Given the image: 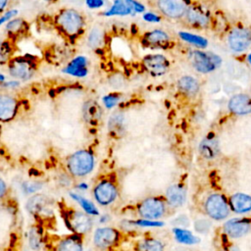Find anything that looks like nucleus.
Returning a JSON list of instances; mask_svg holds the SVG:
<instances>
[{"label":"nucleus","instance_id":"1","mask_svg":"<svg viewBox=\"0 0 251 251\" xmlns=\"http://www.w3.org/2000/svg\"><path fill=\"white\" fill-rule=\"evenodd\" d=\"M94 166V158L92 154L86 150H79L67 159V169L69 173L75 177L88 175Z\"/></svg>","mask_w":251,"mask_h":251},{"label":"nucleus","instance_id":"2","mask_svg":"<svg viewBox=\"0 0 251 251\" xmlns=\"http://www.w3.org/2000/svg\"><path fill=\"white\" fill-rule=\"evenodd\" d=\"M56 23L65 34L73 37L77 35L81 30L83 19L77 11L74 9H66L57 16Z\"/></svg>","mask_w":251,"mask_h":251},{"label":"nucleus","instance_id":"3","mask_svg":"<svg viewBox=\"0 0 251 251\" xmlns=\"http://www.w3.org/2000/svg\"><path fill=\"white\" fill-rule=\"evenodd\" d=\"M190 62L193 68L203 74L211 73L221 65V58L212 53H205L199 50L190 52Z\"/></svg>","mask_w":251,"mask_h":251},{"label":"nucleus","instance_id":"4","mask_svg":"<svg viewBox=\"0 0 251 251\" xmlns=\"http://www.w3.org/2000/svg\"><path fill=\"white\" fill-rule=\"evenodd\" d=\"M64 219L71 230L75 234H84L91 228L92 222L87 213L75 210H67L64 212Z\"/></svg>","mask_w":251,"mask_h":251},{"label":"nucleus","instance_id":"5","mask_svg":"<svg viewBox=\"0 0 251 251\" xmlns=\"http://www.w3.org/2000/svg\"><path fill=\"white\" fill-rule=\"evenodd\" d=\"M227 44L234 52H243L251 45V31L245 27L233 28L227 36Z\"/></svg>","mask_w":251,"mask_h":251},{"label":"nucleus","instance_id":"6","mask_svg":"<svg viewBox=\"0 0 251 251\" xmlns=\"http://www.w3.org/2000/svg\"><path fill=\"white\" fill-rule=\"evenodd\" d=\"M206 213L215 220H223L227 217L229 207L224 196L221 194H212L205 203Z\"/></svg>","mask_w":251,"mask_h":251},{"label":"nucleus","instance_id":"7","mask_svg":"<svg viewBox=\"0 0 251 251\" xmlns=\"http://www.w3.org/2000/svg\"><path fill=\"white\" fill-rule=\"evenodd\" d=\"M27 210L34 217L45 219L53 215L52 203L50 199L43 194H36L32 196L26 204Z\"/></svg>","mask_w":251,"mask_h":251},{"label":"nucleus","instance_id":"8","mask_svg":"<svg viewBox=\"0 0 251 251\" xmlns=\"http://www.w3.org/2000/svg\"><path fill=\"white\" fill-rule=\"evenodd\" d=\"M145 70L153 76H160L167 73L170 67L169 60L161 54H150L143 58Z\"/></svg>","mask_w":251,"mask_h":251},{"label":"nucleus","instance_id":"9","mask_svg":"<svg viewBox=\"0 0 251 251\" xmlns=\"http://www.w3.org/2000/svg\"><path fill=\"white\" fill-rule=\"evenodd\" d=\"M141 217L146 220H156L163 217L165 213V205L158 198H147L141 202L138 207Z\"/></svg>","mask_w":251,"mask_h":251},{"label":"nucleus","instance_id":"10","mask_svg":"<svg viewBox=\"0 0 251 251\" xmlns=\"http://www.w3.org/2000/svg\"><path fill=\"white\" fill-rule=\"evenodd\" d=\"M158 7L165 16L172 19L182 17L187 10L184 0H158Z\"/></svg>","mask_w":251,"mask_h":251},{"label":"nucleus","instance_id":"11","mask_svg":"<svg viewBox=\"0 0 251 251\" xmlns=\"http://www.w3.org/2000/svg\"><path fill=\"white\" fill-rule=\"evenodd\" d=\"M117 196V188L111 181L104 180L99 182L94 188V197L101 205L112 203Z\"/></svg>","mask_w":251,"mask_h":251},{"label":"nucleus","instance_id":"12","mask_svg":"<svg viewBox=\"0 0 251 251\" xmlns=\"http://www.w3.org/2000/svg\"><path fill=\"white\" fill-rule=\"evenodd\" d=\"M19 108L17 99L8 94H0V122H9L15 118Z\"/></svg>","mask_w":251,"mask_h":251},{"label":"nucleus","instance_id":"13","mask_svg":"<svg viewBox=\"0 0 251 251\" xmlns=\"http://www.w3.org/2000/svg\"><path fill=\"white\" fill-rule=\"evenodd\" d=\"M118 231L111 227H101L96 229L93 237L95 246L99 248H108L113 246L118 240Z\"/></svg>","mask_w":251,"mask_h":251},{"label":"nucleus","instance_id":"14","mask_svg":"<svg viewBox=\"0 0 251 251\" xmlns=\"http://www.w3.org/2000/svg\"><path fill=\"white\" fill-rule=\"evenodd\" d=\"M9 69L12 76L21 78V79L29 78L33 73V66L31 62L23 58H18L13 60L10 63Z\"/></svg>","mask_w":251,"mask_h":251},{"label":"nucleus","instance_id":"15","mask_svg":"<svg viewBox=\"0 0 251 251\" xmlns=\"http://www.w3.org/2000/svg\"><path fill=\"white\" fill-rule=\"evenodd\" d=\"M251 228V224L246 220L233 219L226 222L224 225V231L233 238L241 237L245 235Z\"/></svg>","mask_w":251,"mask_h":251},{"label":"nucleus","instance_id":"16","mask_svg":"<svg viewBox=\"0 0 251 251\" xmlns=\"http://www.w3.org/2000/svg\"><path fill=\"white\" fill-rule=\"evenodd\" d=\"M228 109L235 115L251 113V97L246 94H236L228 101Z\"/></svg>","mask_w":251,"mask_h":251},{"label":"nucleus","instance_id":"17","mask_svg":"<svg viewBox=\"0 0 251 251\" xmlns=\"http://www.w3.org/2000/svg\"><path fill=\"white\" fill-rule=\"evenodd\" d=\"M82 115L86 123L90 125H97L102 117V109L97 102L89 100L83 105Z\"/></svg>","mask_w":251,"mask_h":251},{"label":"nucleus","instance_id":"18","mask_svg":"<svg viewBox=\"0 0 251 251\" xmlns=\"http://www.w3.org/2000/svg\"><path fill=\"white\" fill-rule=\"evenodd\" d=\"M144 43L151 47H164L170 41V36L161 29H154L144 35Z\"/></svg>","mask_w":251,"mask_h":251},{"label":"nucleus","instance_id":"19","mask_svg":"<svg viewBox=\"0 0 251 251\" xmlns=\"http://www.w3.org/2000/svg\"><path fill=\"white\" fill-rule=\"evenodd\" d=\"M199 150L202 156H204L207 159H212L215 158L220 151L219 148V142L216 136H207L205 137L199 146Z\"/></svg>","mask_w":251,"mask_h":251},{"label":"nucleus","instance_id":"20","mask_svg":"<svg viewBox=\"0 0 251 251\" xmlns=\"http://www.w3.org/2000/svg\"><path fill=\"white\" fill-rule=\"evenodd\" d=\"M231 209L236 213H246L251 210V197L243 193H235L229 199Z\"/></svg>","mask_w":251,"mask_h":251},{"label":"nucleus","instance_id":"21","mask_svg":"<svg viewBox=\"0 0 251 251\" xmlns=\"http://www.w3.org/2000/svg\"><path fill=\"white\" fill-rule=\"evenodd\" d=\"M166 199L173 207H178L185 201V190L182 186L174 184L167 189Z\"/></svg>","mask_w":251,"mask_h":251},{"label":"nucleus","instance_id":"22","mask_svg":"<svg viewBox=\"0 0 251 251\" xmlns=\"http://www.w3.org/2000/svg\"><path fill=\"white\" fill-rule=\"evenodd\" d=\"M187 21L195 25V26H199V27H205L209 25V18L208 16L203 13L201 10L195 8V7H191V8H187L185 14Z\"/></svg>","mask_w":251,"mask_h":251},{"label":"nucleus","instance_id":"23","mask_svg":"<svg viewBox=\"0 0 251 251\" xmlns=\"http://www.w3.org/2000/svg\"><path fill=\"white\" fill-rule=\"evenodd\" d=\"M58 251H82L80 235L75 233L63 238L58 244Z\"/></svg>","mask_w":251,"mask_h":251},{"label":"nucleus","instance_id":"24","mask_svg":"<svg viewBox=\"0 0 251 251\" xmlns=\"http://www.w3.org/2000/svg\"><path fill=\"white\" fill-rule=\"evenodd\" d=\"M177 86L181 92L187 95L196 94L200 88V85L197 79L190 75L181 76L177 81Z\"/></svg>","mask_w":251,"mask_h":251},{"label":"nucleus","instance_id":"25","mask_svg":"<svg viewBox=\"0 0 251 251\" xmlns=\"http://www.w3.org/2000/svg\"><path fill=\"white\" fill-rule=\"evenodd\" d=\"M86 60L83 57H77L66 68L65 72L75 76H83L86 75Z\"/></svg>","mask_w":251,"mask_h":251},{"label":"nucleus","instance_id":"26","mask_svg":"<svg viewBox=\"0 0 251 251\" xmlns=\"http://www.w3.org/2000/svg\"><path fill=\"white\" fill-rule=\"evenodd\" d=\"M125 118L122 113H115L109 120V130L115 134L120 135L125 130Z\"/></svg>","mask_w":251,"mask_h":251},{"label":"nucleus","instance_id":"27","mask_svg":"<svg viewBox=\"0 0 251 251\" xmlns=\"http://www.w3.org/2000/svg\"><path fill=\"white\" fill-rule=\"evenodd\" d=\"M175 237L178 242L184 243V244H195L199 242V238L193 235L190 231L181 229V228H175L174 229Z\"/></svg>","mask_w":251,"mask_h":251},{"label":"nucleus","instance_id":"28","mask_svg":"<svg viewBox=\"0 0 251 251\" xmlns=\"http://www.w3.org/2000/svg\"><path fill=\"white\" fill-rule=\"evenodd\" d=\"M179 36L182 40H184L192 45L198 46L200 48H205L208 45V41L204 37L196 35V34H191L188 32L181 31V32H179Z\"/></svg>","mask_w":251,"mask_h":251},{"label":"nucleus","instance_id":"29","mask_svg":"<svg viewBox=\"0 0 251 251\" xmlns=\"http://www.w3.org/2000/svg\"><path fill=\"white\" fill-rule=\"evenodd\" d=\"M138 251H163V245L155 239H146L138 244Z\"/></svg>","mask_w":251,"mask_h":251},{"label":"nucleus","instance_id":"30","mask_svg":"<svg viewBox=\"0 0 251 251\" xmlns=\"http://www.w3.org/2000/svg\"><path fill=\"white\" fill-rule=\"evenodd\" d=\"M103 41V31L99 27L91 29L88 35V45L91 48H98Z\"/></svg>","mask_w":251,"mask_h":251},{"label":"nucleus","instance_id":"31","mask_svg":"<svg viewBox=\"0 0 251 251\" xmlns=\"http://www.w3.org/2000/svg\"><path fill=\"white\" fill-rule=\"evenodd\" d=\"M71 196L75 201H77L79 203V205L83 208L85 213H87L89 215H98V211L92 202H90L89 200H87L79 195H76V194H71Z\"/></svg>","mask_w":251,"mask_h":251},{"label":"nucleus","instance_id":"32","mask_svg":"<svg viewBox=\"0 0 251 251\" xmlns=\"http://www.w3.org/2000/svg\"><path fill=\"white\" fill-rule=\"evenodd\" d=\"M130 12V9L127 7V5L123 0H116L114 6L109 10L106 15L113 16V15H126Z\"/></svg>","mask_w":251,"mask_h":251},{"label":"nucleus","instance_id":"33","mask_svg":"<svg viewBox=\"0 0 251 251\" xmlns=\"http://www.w3.org/2000/svg\"><path fill=\"white\" fill-rule=\"evenodd\" d=\"M25 22L22 19H16L7 24V29L11 33H18L24 29Z\"/></svg>","mask_w":251,"mask_h":251},{"label":"nucleus","instance_id":"34","mask_svg":"<svg viewBox=\"0 0 251 251\" xmlns=\"http://www.w3.org/2000/svg\"><path fill=\"white\" fill-rule=\"evenodd\" d=\"M10 49L6 43L0 42V64H4L8 61Z\"/></svg>","mask_w":251,"mask_h":251},{"label":"nucleus","instance_id":"35","mask_svg":"<svg viewBox=\"0 0 251 251\" xmlns=\"http://www.w3.org/2000/svg\"><path fill=\"white\" fill-rule=\"evenodd\" d=\"M119 99L120 98H119L118 95H116V94H109V95L104 97L103 101H104V104L106 105L107 108H112V107H114L118 103Z\"/></svg>","mask_w":251,"mask_h":251},{"label":"nucleus","instance_id":"36","mask_svg":"<svg viewBox=\"0 0 251 251\" xmlns=\"http://www.w3.org/2000/svg\"><path fill=\"white\" fill-rule=\"evenodd\" d=\"M209 224H210L209 222L204 221V220L198 221V222H196V224H195V228H196L198 231H201V232L206 231V230L209 228V226H210Z\"/></svg>","mask_w":251,"mask_h":251},{"label":"nucleus","instance_id":"37","mask_svg":"<svg viewBox=\"0 0 251 251\" xmlns=\"http://www.w3.org/2000/svg\"><path fill=\"white\" fill-rule=\"evenodd\" d=\"M126 4H127V7L131 10V9H134L135 11L137 12H142L144 10L143 6L140 5L139 3H137L136 1L134 0H126Z\"/></svg>","mask_w":251,"mask_h":251},{"label":"nucleus","instance_id":"38","mask_svg":"<svg viewBox=\"0 0 251 251\" xmlns=\"http://www.w3.org/2000/svg\"><path fill=\"white\" fill-rule=\"evenodd\" d=\"M7 192H8L7 185L5 181L2 178H0V199L4 198L7 195Z\"/></svg>","mask_w":251,"mask_h":251},{"label":"nucleus","instance_id":"39","mask_svg":"<svg viewBox=\"0 0 251 251\" xmlns=\"http://www.w3.org/2000/svg\"><path fill=\"white\" fill-rule=\"evenodd\" d=\"M17 14V11H9L7 14H5L4 16H2L0 18V25H2L3 23L7 22L8 20H10L12 17H14Z\"/></svg>","mask_w":251,"mask_h":251},{"label":"nucleus","instance_id":"40","mask_svg":"<svg viewBox=\"0 0 251 251\" xmlns=\"http://www.w3.org/2000/svg\"><path fill=\"white\" fill-rule=\"evenodd\" d=\"M86 4L90 8H98L103 5V0H86Z\"/></svg>","mask_w":251,"mask_h":251},{"label":"nucleus","instance_id":"41","mask_svg":"<svg viewBox=\"0 0 251 251\" xmlns=\"http://www.w3.org/2000/svg\"><path fill=\"white\" fill-rule=\"evenodd\" d=\"M143 19L145 21H148V22H159L160 21V18L154 14H151V13H147L143 16Z\"/></svg>","mask_w":251,"mask_h":251},{"label":"nucleus","instance_id":"42","mask_svg":"<svg viewBox=\"0 0 251 251\" xmlns=\"http://www.w3.org/2000/svg\"><path fill=\"white\" fill-rule=\"evenodd\" d=\"M8 4V0H0V12L5 9Z\"/></svg>","mask_w":251,"mask_h":251},{"label":"nucleus","instance_id":"43","mask_svg":"<svg viewBox=\"0 0 251 251\" xmlns=\"http://www.w3.org/2000/svg\"><path fill=\"white\" fill-rule=\"evenodd\" d=\"M248 61H249V63L251 64V54L248 56Z\"/></svg>","mask_w":251,"mask_h":251},{"label":"nucleus","instance_id":"44","mask_svg":"<svg viewBox=\"0 0 251 251\" xmlns=\"http://www.w3.org/2000/svg\"><path fill=\"white\" fill-rule=\"evenodd\" d=\"M0 79H3V76H2V75H0Z\"/></svg>","mask_w":251,"mask_h":251},{"label":"nucleus","instance_id":"45","mask_svg":"<svg viewBox=\"0 0 251 251\" xmlns=\"http://www.w3.org/2000/svg\"><path fill=\"white\" fill-rule=\"evenodd\" d=\"M0 135H1V127H0Z\"/></svg>","mask_w":251,"mask_h":251}]
</instances>
